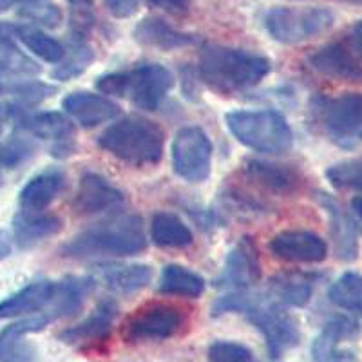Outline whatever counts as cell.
Returning <instances> with one entry per match:
<instances>
[{"label":"cell","instance_id":"9","mask_svg":"<svg viewBox=\"0 0 362 362\" xmlns=\"http://www.w3.org/2000/svg\"><path fill=\"white\" fill-rule=\"evenodd\" d=\"M212 141L199 127H183L173 141L174 173L190 183H202L210 176Z\"/></svg>","mask_w":362,"mask_h":362},{"label":"cell","instance_id":"29","mask_svg":"<svg viewBox=\"0 0 362 362\" xmlns=\"http://www.w3.org/2000/svg\"><path fill=\"white\" fill-rule=\"evenodd\" d=\"M96 276L116 293H134L151 283L153 270L147 264H107L96 270Z\"/></svg>","mask_w":362,"mask_h":362},{"label":"cell","instance_id":"39","mask_svg":"<svg viewBox=\"0 0 362 362\" xmlns=\"http://www.w3.org/2000/svg\"><path fill=\"white\" fill-rule=\"evenodd\" d=\"M33 147L24 140H13L0 144V169H15L22 161L28 160Z\"/></svg>","mask_w":362,"mask_h":362},{"label":"cell","instance_id":"18","mask_svg":"<svg viewBox=\"0 0 362 362\" xmlns=\"http://www.w3.org/2000/svg\"><path fill=\"white\" fill-rule=\"evenodd\" d=\"M40 74V66L17 44L15 25L0 22V82L28 80Z\"/></svg>","mask_w":362,"mask_h":362},{"label":"cell","instance_id":"13","mask_svg":"<svg viewBox=\"0 0 362 362\" xmlns=\"http://www.w3.org/2000/svg\"><path fill=\"white\" fill-rule=\"evenodd\" d=\"M268 250L286 263H321L328 255L322 238L306 230H284L272 238Z\"/></svg>","mask_w":362,"mask_h":362},{"label":"cell","instance_id":"22","mask_svg":"<svg viewBox=\"0 0 362 362\" xmlns=\"http://www.w3.org/2000/svg\"><path fill=\"white\" fill-rule=\"evenodd\" d=\"M45 326L44 319L38 315L9 325L0 334V362H37V350L24 341V335L40 332Z\"/></svg>","mask_w":362,"mask_h":362},{"label":"cell","instance_id":"26","mask_svg":"<svg viewBox=\"0 0 362 362\" xmlns=\"http://www.w3.org/2000/svg\"><path fill=\"white\" fill-rule=\"evenodd\" d=\"M134 38L147 47H156L161 51L180 49V47H187L198 42L194 35L177 31L173 25L156 17L144 18L136 25Z\"/></svg>","mask_w":362,"mask_h":362},{"label":"cell","instance_id":"24","mask_svg":"<svg viewBox=\"0 0 362 362\" xmlns=\"http://www.w3.org/2000/svg\"><path fill=\"white\" fill-rule=\"evenodd\" d=\"M64 174L57 169L37 174L24 185L18 194V206L24 212H44L64 189Z\"/></svg>","mask_w":362,"mask_h":362},{"label":"cell","instance_id":"11","mask_svg":"<svg viewBox=\"0 0 362 362\" xmlns=\"http://www.w3.org/2000/svg\"><path fill=\"white\" fill-rule=\"evenodd\" d=\"M17 125L38 140L51 144V154L54 158H67L74 151V125L69 116L62 112H33L18 116Z\"/></svg>","mask_w":362,"mask_h":362},{"label":"cell","instance_id":"16","mask_svg":"<svg viewBox=\"0 0 362 362\" xmlns=\"http://www.w3.org/2000/svg\"><path fill=\"white\" fill-rule=\"evenodd\" d=\"M62 107L73 122L86 129L98 127L119 115V107L107 96L87 93V90L71 93L69 96L64 98Z\"/></svg>","mask_w":362,"mask_h":362},{"label":"cell","instance_id":"14","mask_svg":"<svg viewBox=\"0 0 362 362\" xmlns=\"http://www.w3.org/2000/svg\"><path fill=\"white\" fill-rule=\"evenodd\" d=\"M124 203V192L116 189L111 181L96 173H87L80 177L74 194L73 209L78 216L102 214Z\"/></svg>","mask_w":362,"mask_h":362},{"label":"cell","instance_id":"34","mask_svg":"<svg viewBox=\"0 0 362 362\" xmlns=\"http://www.w3.org/2000/svg\"><path fill=\"white\" fill-rule=\"evenodd\" d=\"M57 93V87L49 83L37 82V80H11V82H0V95L11 96L17 100L18 105H31L42 100H47Z\"/></svg>","mask_w":362,"mask_h":362},{"label":"cell","instance_id":"5","mask_svg":"<svg viewBox=\"0 0 362 362\" xmlns=\"http://www.w3.org/2000/svg\"><path fill=\"white\" fill-rule=\"evenodd\" d=\"M241 300L243 303L239 306V313H245L248 321L263 334L270 358L277 361L299 344V326L283 305L276 303L270 296H254L250 290L243 293Z\"/></svg>","mask_w":362,"mask_h":362},{"label":"cell","instance_id":"19","mask_svg":"<svg viewBox=\"0 0 362 362\" xmlns=\"http://www.w3.org/2000/svg\"><path fill=\"white\" fill-rule=\"evenodd\" d=\"M116 312H118V306L112 299L102 300L98 306H96L90 315H87L82 322H78L76 326H71V328L64 329L62 334L58 335L60 341L66 342L69 346H90L93 342L102 341L103 337H107L109 332H111L112 325H115Z\"/></svg>","mask_w":362,"mask_h":362},{"label":"cell","instance_id":"12","mask_svg":"<svg viewBox=\"0 0 362 362\" xmlns=\"http://www.w3.org/2000/svg\"><path fill=\"white\" fill-rule=\"evenodd\" d=\"M261 277L259 254L250 238H243L232 248L219 277V286L230 292H247Z\"/></svg>","mask_w":362,"mask_h":362},{"label":"cell","instance_id":"40","mask_svg":"<svg viewBox=\"0 0 362 362\" xmlns=\"http://www.w3.org/2000/svg\"><path fill=\"white\" fill-rule=\"evenodd\" d=\"M140 2L141 0H103L107 11L116 18L132 17L138 11V8H140Z\"/></svg>","mask_w":362,"mask_h":362},{"label":"cell","instance_id":"8","mask_svg":"<svg viewBox=\"0 0 362 362\" xmlns=\"http://www.w3.org/2000/svg\"><path fill=\"white\" fill-rule=\"evenodd\" d=\"M317 112L335 144L348 148L362 145V93L319 100Z\"/></svg>","mask_w":362,"mask_h":362},{"label":"cell","instance_id":"32","mask_svg":"<svg viewBox=\"0 0 362 362\" xmlns=\"http://www.w3.org/2000/svg\"><path fill=\"white\" fill-rule=\"evenodd\" d=\"M15 33L17 40H21L35 57L42 58L44 62L60 64L66 58V47L57 38L49 37L35 25H15Z\"/></svg>","mask_w":362,"mask_h":362},{"label":"cell","instance_id":"35","mask_svg":"<svg viewBox=\"0 0 362 362\" xmlns=\"http://www.w3.org/2000/svg\"><path fill=\"white\" fill-rule=\"evenodd\" d=\"M93 58H95V54H93V49H90L89 45L86 44V40H82V38H73L71 49L66 51V58L53 71V78L67 82V80L78 76L93 62Z\"/></svg>","mask_w":362,"mask_h":362},{"label":"cell","instance_id":"17","mask_svg":"<svg viewBox=\"0 0 362 362\" xmlns=\"http://www.w3.org/2000/svg\"><path fill=\"white\" fill-rule=\"evenodd\" d=\"M308 64L313 71L328 78L348 82L362 80V62L344 44H329L317 49L308 57Z\"/></svg>","mask_w":362,"mask_h":362},{"label":"cell","instance_id":"30","mask_svg":"<svg viewBox=\"0 0 362 362\" xmlns=\"http://www.w3.org/2000/svg\"><path fill=\"white\" fill-rule=\"evenodd\" d=\"M158 292L163 296L196 299L205 292V279L181 264H167L161 272Z\"/></svg>","mask_w":362,"mask_h":362},{"label":"cell","instance_id":"38","mask_svg":"<svg viewBox=\"0 0 362 362\" xmlns=\"http://www.w3.org/2000/svg\"><path fill=\"white\" fill-rule=\"evenodd\" d=\"M209 362H257L248 346L235 341H216L206 350Z\"/></svg>","mask_w":362,"mask_h":362},{"label":"cell","instance_id":"44","mask_svg":"<svg viewBox=\"0 0 362 362\" xmlns=\"http://www.w3.org/2000/svg\"><path fill=\"white\" fill-rule=\"evenodd\" d=\"M67 2L78 13H89L90 6H93V0H67Z\"/></svg>","mask_w":362,"mask_h":362},{"label":"cell","instance_id":"36","mask_svg":"<svg viewBox=\"0 0 362 362\" xmlns=\"http://www.w3.org/2000/svg\"><path fill=\"white\" fill-rule=\"evenodd\" d=\"M21 15L28 21L40 24L44 28H58L62 22V11L53 0H24Z\"/></svg>","mask_w":362,"mask_h":362},{"label":"cell","instance_id":"15","mask_svg":"<svg viewBox=\"0 0 362 362\" xmlns=\"http://www.w3.org/2000/svg\"><path fill=\"white\" fill-rule=\"evenodd\" d=\"M358 334V325L346 317H334L325 325L312 344L313 362H358L355 351L342 342Z\"/></svg>","mask_w":362,"mask_h":362},{"label":"cell","instance_id":"33","mask_svg":"<svg viewBox=\"0 0 362 362\" xmlns=\"http://www.w3.org/2000/svg\"><path fill=\"white\" fill-rule=\"evenodd\" d=\"M329 300L346 312L362 315V276L346 272L328 290Z\"/></svg>","mask_w":362,"mask_h":362},{"label":"cell","instance_id":"23","mask_svg":"<svg viewBox=\"0 0 362 362\" xmlns=\"http://www.w3.org/2000/svg\"><path fill=\"white\" fill-rule=\"evenodd\" d=\"M93 288H95V279L90 277H69V279L60 281L57 283L49 308L40 315H44L49 322L74 315L82 308Z\"/></svg>","mask_w":362,"mask_h":362},{"label":"cell","instance_id":"2","mask_svg":"<svg viewBox=\"0 0 362 362\" xmlns=\"http://www.w3.org/2000/svg\"><path fill=\"white\" fill-rule=\"evenodd\" d=\"M199 78L219 95H235L255 87L270 73L263 54L226 45L206 44L199 51Z\"/></svg>","mask_w":362,"mask_h":362},{"label":"cell","instance_id":"47","mask_svg":"<svg viewBox=\"0 0 362 362\" xmlns=\"http://www.w3.org/2000/svg\"><path fill=\"white\" fill-rule=\"evenodd\" d=\"M9 116V109H6L2 103H0V134L4 131V125H6V119Z\"/></svg>","mask_w":362,"mask_h":362},{"label":"cell","instance_id":"43","mask_svg":"<svg viewBox=\"0 0 362 362\" xmlns=\"http://www.w3.org/2000/svg\"><path fill=\"white\" fill-rule=\"evenodd\" d=\"M13 250V239L6 230H0V261L6 259Z\"/></svg>","mask_w":362,"mask_h":362},{"label":"cell","instance_id":"4","mask_svg":"<svg viewBox=\"0 0 362 362\" xmlns=\"http://www.w3.org/2000/svg\"><path fill=\"white\" fill-rule=\"evenodd\" d=\"M225 122L235 140L255 153L284 154L293 145V132L286 118L272 109L226 112Z\"/></svg>","mask_w":362,"mask_h":362},{"label":"cell","instance_id":"37","mask_svg":"<svg viewBox=\"0 0 362 362\" xmlns=\"http://www.w3.org/2000/svg\"><path fill=\"white\" fill-rule=\"evenodd\" d=\"M326 177L337 189L362 192V160H350L334 165L326 170Z\"/></svg>","mask_w":362,"mask_h":362},{"label":"cell","instance_id":"46","mask_svg":"<svg viewBox=\"0 0 362 362\" xmlns=\"http://www.w3.org/2000/svg\"><path fill=\"white\" fill-rule=\"evenodd\" d=\"M22 2H24V0H0V13L8 11V9H11L13 6L22 4Z\"/></svg>","mask_w":362,"mask_h":362},{"label":"cell","instance_id":"1","mask_svg":"<svg viewBox=\"0 0 362 362\" xmlns=\"http://www.w3.org/2000/svg\"><path fill=\"white\" fill-rule=\"evenodd\" d=\"M147 247L144 219L138 214L115 216L95 223L71 238L60 254L71 259L90 257H125L140 254Z\"/></svg>","mask_w":362,"mask_h":362},{"label":"cell","instance_id":"25","mask_svg":"<svg viewBox=\"0 0 362 362\" xmlns=\"http://www.w3.org/2000/svg\"><path fill=\"white\" fill-rule=\"evenodd\" d=\"M62 230V219L44 212L21 210L13 218V239L21 248H31Z\"/></svg>","mask_w":362,"mask_h":362},{"label":"cell","instance_id":"31","mask_svg":"<svg viewBox=\"0 0 362 362\" xmlns=\"http://www.w3.org/2000/svg\"><path fill=\"white\" fill-rule=\"evenodd\" d=\"M151 239L163 248H185L192 245V232L176 214L158 212L151 221Z\"/></svg>","mask_w":362,"mask_h":362},{"label":"cell","instance_id":"27","mask_svg":"<svg viewBox=\"0 0 362 362\" xmlns=\"http://www.w3.org/2000/svg\"><path fill=\"white\" fill-rule=\"evenodd\" d=\"M315 277L303 272H281L268 284V296L283 306H305L313 292Z\"/></svg>","mask_w":362,"mask_h":362},{"label":"cell","instance_id":"28","mask_svg":"<svg viewBox=\"0 0 362 362\" xmlns=\"http://www.w3.org/2000/svg\"><path fill=\"white\" fill-rule=\"evenodd\" d=\"M319 203L322 209H326L332 223V235H334L335 252L341 259L351 261L357 255V239H355V225L351 218L346 214L335 199H332L328 194H319Z\"/></svg>","mask_w":362,"mask_h":362},{"label":"cell","instance_id":"21","mask_svg":"<svg viewBox=\"0 0 362 362\" xmlns=\"http://www.w3.org/2000/svg\"><path fill=\"white\" fill-rule=\"evenodd\" d=\"M245 176L257 187L277 196L296 194L300 187V176L296 169L272 161L250 160L245 165Z\"/></svg>","mask_w":362,"mask_h":362},{"label":"cell","instance_id":"3","mask_svg":"<svg viewBox=\"0 0 362 362\" xmlns=\"http://www.w3.org/2000/svg\"><path fill=\"white\" fill-rule=\"evenodd\" d=\"M98 145L124 163L148 167L163 156L165 132L151 119L127 116L109 125L98 138Z\"/></svg>","mask_w":362,"mask_h":362},{"label":"cell","instance_id":"45","mask_svg":"<svg viewBox=\"0 0 362 362\" xmlns=\"http://www.w3.org/2000/svg\"><path fill=\"white\" fill-rule=\"evenodd\" d=\"M351 209H354V212L357 214L358 221H361V226H362V198H361V196H358V198L351 199Z\"/></svg>","mask_w":362,"mask_h":362},{"label":"cell","instance_id":"42","mask_svg":"<svg viewBox=\"0 0 362 362\" xmlns=\"http://www.w3.org/2000/svg\"><path fill=\"white\" fill-rule=\"evenodd\" d=\"M350 47L357 58L362 62V21H358L357 24L351 28L350 33Z\"/></svg>","mask_w":362,"mask_h":362},{"label":"cell","instance_id":"41","mask_svg":"<svg viewBox=\"0 0 362 362\" xmlns=\"http://www.w3.org/2000/svg\"><path fill=\"white\" fill-rule=\"evenodd\" d=\"M154 8L163 9L165 13H170L174 17H185L190 11V0H147Z\"/></svg>","mask_w":362,"mask_h":362},{"label":"cell","instance_id":"20","mask_svg":"<svg viewBox=\"0 0 362 362\" xmlns=\"http://www.w3.org/2000/svg\"><path fill=\"white\" fill-rule=\"evenodd\" d=\"M54 288H57V283L53 281H35L28 284L0 303V319L44 313L53 300Z\"/></svg>","mask_w":362,"mask_h":362},{"label":"cell","instance_id":"10","mask_svg":"<svg viewBox=\"0 0 362 362\" xmlns=\"http://www.w3.org/2000/svg\"><path fill=\"white\" fill-rule=\"evenodd\" d=\"M173 86L174 74L160 64H144L124 73V98L145 111H156Z\"/></svg>","mask_w":362,"mask_h":362},{"label":"cell","instance_id":"7","mask_svg":"<svg viewBox=\"0 0 362 362\" xmlns=\"http://www.w3.org/2000/svg\"><path fill=\"white\" fill-rule=\"evenodd\" d=\"M185 326L187 315L180 306L170 303H148L125 319L122 337L131 344L167 341L181 334Z\"/></svg>","mask_w":362,"mask_h":362},{"label":"cell","instance_id":"48","mask_svg":"<svg viewBox=\"0 0 362 362\" xmlns=\"http://www.w3.org/2000/svg\"><path fill=\"white\" fill-rule=\"evenodd\" d=\"M344 2H350V4H358V6H362V0H344Z\"/></svg>","mask_w":362,"mask_h":362},{"label":"cell","instance_id":"6","mask_svg":"<svg viewBox=\"0 0 362 362\" xmlns=\"http://www.w3.org/2000/svg\"><path fill=\"white\" fill-rule=\"evenodd\" d=\"M335 17L321 6L310 8H272L264 15V28L274 40L281 44H300L326 33Z\"/></svg>","mask_w":362,"mask_h":362}]
</instances>
